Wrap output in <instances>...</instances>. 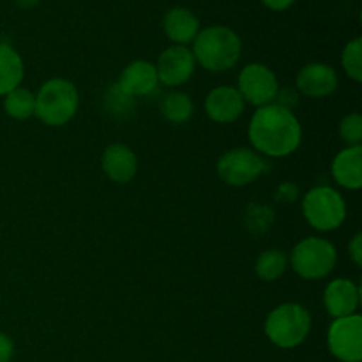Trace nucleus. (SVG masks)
I'll return each mask as SVG.
<instances>
[{
  "label": "nucleus",
  "instance_id": "1",
  "mask_svg": "<svg viewBox=\"0 0 362 362\" xmlns=\"http://www.w3.org/2000/svg\"><path fill=\"white\" fill-rule=\"evenodd\" d=\"M251 145L267 158H286L299 148L303 129L292 110L271 103L260 106L247 129Z\"/></svg>",
  "mask_w": 362,
  "mask_h": 362
},
{
  "label": "nucleus",
  "instance_id": "2",
  "mask_svg": "<svg viewBox=\"0 0 362 362\" xmlns=\"http://www.w3.org/2000/svg\"><path fill=\"white\" fill-rule=\"evenodd\" d=\"M240 52L243 42L239 35L221 25L204 28L193 41L194 60L212 73L232 69L239 62Z\"/></svg>",
  "mask_w": 362,
  "mask_h": 362
},
{
  "label": "nucleus",
  "instance_id": "3",
  "mask_svg": "<svg viewBox=\"0 0 362 362\" xmlns=\"http://www.w3.org/2000/svg\"><path fill=\"white\" fill-rule=\"evenodd\" d=\"M80 95L76 87L64 78H52L45 81L35 95V112L37 119L46 126H64L76 113Z\"/></svg>",
  "mask_w": 362,
  "mask_h": 362
},
{
  "label": "nucleus",
  "instance_id": "4",
  "mask_svg": "<svg viewBox=\"0 0 362 362\" xmlns=\"http://www.w3.org/2000/svg\"><path fill=\"white\" fill-rule=\"evenodd\" d=\"M311 331V315L297 303H286L269 313L265 320V336L279 349H296Z\"/></svg>",
  "mask_w": 362,
  "mask_h": 362
},
{
  "label": "nucleus",
  "instance_id": "5",
  "mask_svg": "<svg viewBox=\"0 0 362 362\" xmlns=\"http://www.w3.org/2000/svg\"><path fill=\"white\" fill-rule=\"evenodd\" d=\"M303 214L306 221L320 232L339 228L346 218V205L341 194L329 186H318L303 198Z\"/></svg>",
  "mask_w": 362,
  "mask_h": 362
},
{
  "label": "nucleus",
  "instance_id": "6",
  "mask_svg": "<svg viewBox=\"0 0 362 362\" xmlns=\"http://www.w3.org/2000/svg\"><path fill=\"white\" fill-rule=\"evenodd\" d=\"M338 262V251L329 240L308 237L300 240L292 251V267L300 278L324 279L332 272Z\"/></svg>",
  "mask_w": 362,
  "mask_h": 362
},
{
  "label": "nucleus",
  "instance_id": "7",
  "mask_svg": "<svg viewBox=\"0 0 362 362\" xmlns=\"http://www.w3.org/2000/svg\"><path fill=\"white\" fill-rule=\"evenodd\" d=\"M267 161L250 148H232L218 161V175L228 186L243 187L255 182L267 170Z\"/></svg>",
  "mask_w": 362,
  "mask_h": 362
},
{
  "label": "nucleus",
  "instance_id": "8",
  "mask_svg": "<svg viewBox=\"0 0 362 362\" xmlns=\"http://www.w3.org/2000/svg\"><path fill=\"white\" fill-rule=\"evenodd\" d=\"M329 352L341 362L362 361V317L336 318L327 332Z\"/></svg>",
  "mask_w": 362,
  "mask_h": 362
},
{
  "label": "nucleus",
  "instance_id": "9",
  "mask_svg": "<svg viewBox=\"0 0 362 362\" xmlns=\"http://www.w3.org/2000/svg\"><path fill=\"white\" fill-rule=\"evenodd\" d=\"M239 94L243 95L244 103L253 106L271 105L276 99L279 90V83L276 74L264 64H247L239 74Z\"/></svg>",
  "mask_w": 362,
  "mask_h": 362
},
{
  "label": "nucleus",
  "instance_id": "10",
  "mask_svg": "<svg viewBox=\"0 0 362 362\" xmlns=\"http://www.w3.org/2000/svg\"><path fill=\"white\" fill-rule=\"evenodd\" d=\"M194 66H197V60L189 48L179 45L170 46L161 53L156 66L158 80L166 87H180L193 76Z\"/></svg>",
  "mask_w": 362,
  "mask_h": 362
},
{
  "label": "nucleus",
  "instance_id": "11",
  "mask_svg": "<svg viewBox=\"0 0 362 362\" xmlns=\"http://www.w3.org/2000/svg\"><path fill=\"white\" fill-rule=\"evenodd\" d=\"M296 83L300 94L308 98H327L338 87V74L327 64L313 62L299 71Z\"/></svg>",
  "mask_w": 362,
  "mask_h": 362
},
{
  "label": "nucleus",
  "instance_id": "12",
  "mask_svg": "<svg viewBox=\"0 0 362 362\" xmlns=\"http://www.w3.org/2000/svg\"><path fill=\"white\" fill-rule=\"evenodd\" d=\"M205 112L214 122L230 124L243 115L244 99L235 87H216L205 99Z\"/></svg>",
  "mask_w": 362,
  "mask_h": 362
},
{
  "label": "nucleus",
  "instance_id": "13",
  "mask_svg": "<svg viewBox=\"0 0 362 362\" xmlns=\"http://www.w3.org/2000/svg\"><path fill=\"white\" fill-rule=\"evenodd\" d=\"M359 286L345 278H338L327 285L324 292V304L332 318H343L356 315L359 306Z\"/></svg>",
  "mask_w": 362,
  "mask_h": 362
},
{
  "label": "nucleus",
  "instance_id": "14",
  "mask_svg": "<svg viewBox=\"0 0 362 362\" xmlns=\"http://www.w3.org/2000/svg\"><path fill=\"white\" fill-rule=\"evenodd\" d=\"M158 71L154 64L147 60H134L120 74L119 85L127 95L136 98V95H148L158 87Z\"/></svg>",
  "mask_w": 362,
  "mask_h": 362
},
{
  "label": "nucleus",
  "instance_id": "15",
  "mask_svg": "<svg viewBox=\"0 0 362 362\" xmlns=\"http://www.w3.org/2000/svg\"><path fill=\"white\" fill-rule=\"evenodd\" d=\"M101 166L108 179L117 184H126L136 175L138 161L134 152L127 145L113 144L103 152Z\"/></svg>",
  "mask_w": 362,
  "mask_h": 362
},
{
  "label": "nucleus",
  "instance_id": "16",
  "mask_svg": "<svg viewBox=\"0 0 362 362\" xmlns=\"http://www.w3.org/2000/svg\"><path fill=\"white\" fill-rule=\"evenodd\" d=\"M332 177L346 189H359L362 186V147H346L334 158L331 166Z\"/></svg>",
  "mask_w": 362,
  "mask_h": 362
},
{
  "label": "nucleus",
  "instance_id": "17",
  "mask_svg": "<svg viewBox=\"0 0 362 362\" xmlns=\"http://www.w3.org/2000/svg\"><path fill=\"white\" fill-rule=\"evenodd\" d=\"M163 28H165V34L168 35L170 41L184 46L194 41V37L200 32V21L189 9L175 7V9L166 13L165 20H163Z\"/></svg>",
  "mask_w": 362,
  "mask_h": 362
},
{
  "label": "nucleus",
  "instance_id": "18",
  "mask_svg": "<svg viewBox=\"0 0 362 362\" xmlns=\"http://www.w3.org/2000/svg\"><path fill=\"white\" fill-rule=\"evenodd\" d=\"M23 60L7 42H0V95L20 87L23 80Z\"/></svg>",
  "mask_w": 362,
  "mask_h": 362
},
{
  "label": "nucleus",
  "instance_id": "19",
  "mask_svg": "<svg viewBox=\"0 0 362 362\" xmlns=\"http://www.w3.org/2000/svg\"><path fill=\"white\" fill-rule=\"evenodd\" d=\"M4 110L16 120H27L35 112V95L28 88H14L4 95Z\"/></svg>",
  "mask_w": 362,
  "mask_h": 362
},
{
  "label": "nucleus",
  "instance_id": "20",
  "mask_svg": "<svg viewBox=\"0 0 362 362\" xmlns=\"http://www.w3.org/2000/svg\"><path fill=\"white\" fill-rule=\"evenodd\" d=\"M194 112L193 101L187 94L184 92H170L168 95H165L161 103V113L166 120L173 124H184L191 119Z\"/></svg>",
  "mask_w": 362,
  "mask_h": 362
},
{
  "label": "nucleus",
  "instance_id": "21",
  "mask_svg": "<svg viewBox=\"0 0 362 362\" xmlns=\"http://www.w3.org/2000/svg\"><path fill=\"white\" fill-rule=\"evenodd\" d=\"M288 267V257L281 250H267L258 257L257 274L262 281H276L285 274Z\"/></svg>",
  "mask_w": 362,
  "mask_h": 362
},
{
  "label": "nucleus",
  "instance_id": "22",
  "mask_svg": "<svg viewBox=\"0 0 362 362\" xmlns=\"http://www.w3.org/2000/svg\"><path fill=\"white\" fill-rule=\"evenodd\" d=\"M341 64L345 73L352 80H362V39L357 37L345 46L341 53Z\"/></svg>",
  "mask_w": 362,
  "mask_h": 362
},
{
  "label": "nucleus",
  "instance_id": "23",
  "mask_svg": "<svg viewBox=\"0 0 362 362\" xmlns=\"http://www.w3.org/2000/svg\"><path fill=\"white\" fill-rule=\"evenodd\" d=\"M274 221V212L267 205L251 204L246 211V225L251 232H265Z\"/></svg>",
  "mask_w": 362,
  "mask_h": 362
},
{
  "label": "nucleus",
  "instance_id": "24",
  "mask_svg": "<svg viewBox=\"0 0 362 362\" xmlns=\"http://www.w3.org/2000/svg\"><path fill=\"white\" fill-rule=\"evenodd\" d=\"M339 136L349 147H356L362 141V117L359 113H350L339 122Z\"/></svg>",
  "mask_w": 362,
  "mask_h": 362
},
{
  "label": "nucleus",
  "instance_id": "25",
  "mask_svg": "<svg viewBox=\"0 0 362 362\" xmlns=\"http://www.w3.org/2000/svg\"><path fill=\"white\" fill-rule=\"evenodd\" d=\"M106 106H108L110 112H112L113 115L122 117L133 110L134 101L131 95H127L126 92L115 83L113 87L108 88V92H106Z\"/></svg>",
  "mask_w": 362,
  "mask_h": 362
},
{
  "label": "nucleus",
  "instance_id": "26",
  "mask_svg": "<svg viewBox=\"0 0 362 362\" xmlns=\"http://www.w3.org/2000/svg\"><path fill=\"white\" fill-rule=\"evenodd\" d=\"M276 105L286 110L296 108L299 105V94L293 88H279L278 94H276Z\"/></svg>",
  "mask_w": 362,
  "mask_h": 362
},
{
  "label": "nucleus",
  "instance_id": "27",
  "mask_svg": "<svg viewBox=\"0 0 362 362\" xmlns=\"http://www.w3.org/2000/svg\"><path fill=\"white\" fill-rule=\"evenodd\" d=\"M14 356V343L7 334L0 332V362H11Z\"/></svg>",
  "mask_w": 362,
  "mask_h": 362
},
{
  "label": "nucleus",
  "instance_id": "28",
  "mask_svg": "<svg viewBox=\"0 0 362 362\" xmlns=\"http://www.w3.org/2000/svg\"><path fill=\"white\" fill-rule=\"evenodd\" d=\"M299 197V189H297L296 184L285 182L278 187V193H276V198L279 202H293Z\"/></svg>",
  "mask_w": 362,
  "mask_h": 362
},
{
  "label": "nucleus",
  "instance_id": "29",
  "mask_svg": "<svg viewBox=\"0 0 362 362\" xmlns=\"http://www.w3.org/2000/svg\"><path fill=\"white\" fill-rule=\"evenodd\" d=\"M349 253H350V258L354 260V264H356L357 267H361L362 265V233H356V237L350 240Z\"/></svg>",
  "mask_w": 362,
  "mask_h": 362
},
{
  "label": "nucleus",
  "instance_id": "30",
  "mask_svg": "<svg viewBox=\"0 0 362 362\" xmlns=\"http://www.w3.org/2000/svg\"><path fill=\"white\" fill-rule=\"evenodd\" d=\"M262 2H264V6H267L269 9L272 11H285L288 9L296 0H262Z\"/></svg>",
  "mask_w": 362,
  "mask_h": 362
},
{
  "label": "nucleus",
  "instance_id": "31",
  "mask_svg": "<svg viewBox=\"0 0 362 362\" xmlns=\"http://www.w3.org/2000/svg\"><path fill=\"white\" fill-rule=\"evenodd\" d=\"M37 2L39 0H16V4L21 9H30V7H34Z\"/></svg>",
  "mask_w": 362,
  "mask_h": 362
}]
</instances>
